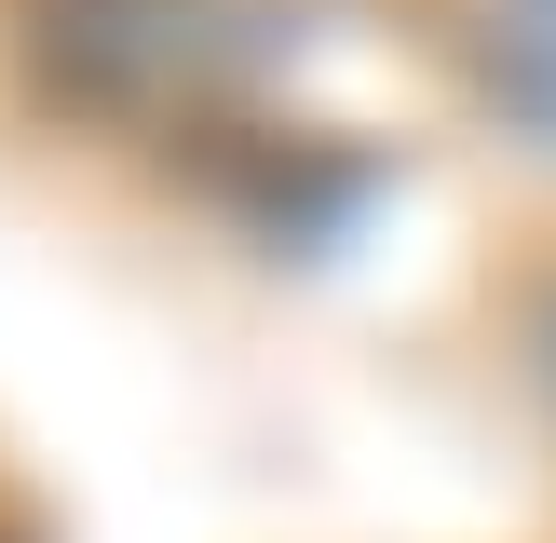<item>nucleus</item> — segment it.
Returning <instances> with one entry per match:
<instances>
[{"label": "nucleus", "instance_id": "nucleus-1", "mask_svg": "<svg viewBox=\"0 0 556 543\" xmlns=\"http://www.w3.org/2000/svg\"><path fill=\"white\" fill-rule=\"evenodd\" d=\"M299 54L286 0H41V68L109 123H204Z\"/></svg>", "mask_w": 556, "mask_h": 543}, {"label": "nucleus", "instance_id": "nucleus-2", "mask_svg": "<svg viewBox=\"0 0 556 543\" xmlns=\"http://www.w3.org/2000/svg\"><path fill=\"white\" fill-rule=\"evenodd\" d=\"M476 68H489V96H503V123L556 150V0H489Z\"/></svg>", "mask_w": 556, "mask_h": 543}]
</instances>
